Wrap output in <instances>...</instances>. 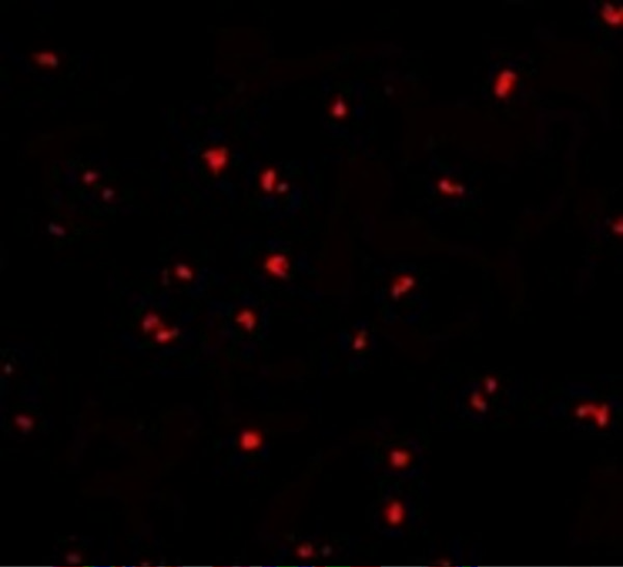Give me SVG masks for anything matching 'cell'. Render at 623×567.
I'll return each instance as SVG.
<instances>
[{"label":"cell","mask_w":623,"mask_h":567,"mask_svg":"<svg viewBox=\"0 0 623 567\" xmlns=\"http://www.w3.org/2000/svg\"><path fill=\"white\" fill-rule=\"evenodd\" d=\"M484 386H485V390L488 393H493L497 388V381L493 377H487L485 379Z\"/></svg>","instance_id":"cell-22"},{"label":"cell","mask_w":623,"mask_h":567,"mask_svg":"<svg viewBox=\"0 0 623 567\" xmlns=\"http://www.w3.org/2000/svg\"><path fill=\"white\" fill-rule=\"evenodd\" d=\"M518 80L517 74L510 70L504 69L497 74L493 83V94L498 99H507L515 88Z\"/></svg>","instance_id":"cell-2"},{"label":"cell","mask_w":623,"mask_h":567,"mask_svg":"<svg viewBox=\"0 0 623 567\" xmlns=\"http://www.w3.org/2000/svg\"><path fill=\"white\" fill-rule=\"evenodd\" d=\"M202 159L207 163L210 172L217 176L222 173L229 161V151L226 147H217L206 150L202 153Z\"/></svg>","instance_id":"cell-3"},{"label":"cell","mask_w":623,"mask_h":567,"mask_svg":"<svg viewBox=\"0 0 623 567\" xmlns=\"http://www.w3.org/2000/svg\"><path fill=\"white\" fill-rule=\"evenodd\" d=\"M240 447L244 451H256L263 442V438L260 432L256 430H246L240 436Z\"/></svg>","instance_id":"cell-7"},{"label":"cell","mask_w":623,"mask_h":567,"mask_svg":"<svg viewBox=\"0 0 623 567\" xmlns=\"http://www.w3.org/2000/svg\"><path fill=\"white\" fill-rule=\"evenodd\" d=\"M142 327L145 332H151L162 327L160 317L153 312H149L143 319Z\"/></svg>","instance_id":"cell-13"},{"label":"cell","mask_w":623,"mask_h":567,"mask_svg":"<svg viewBox=\"0 0 623 567\" xmlns=\"http://www.w3.org/2000/svg\"><path fill=\"white\" fill-rule=\"evenodd\" d=\"M276 175L272 168H268L261 175V186L266 192H271L275 186Z\"/></svg>","instance_id":"cell-15"},{"label":"cell","mask_w":623,"mask_h":567,"mask_svg":"<svg viewBox=\"0 0 623 567\" xmlns=\"http://www.w3.org/2000/svg\"><path fill=\"white\" fill-rule=\"evenodd\" d=\"M15 421H16V424H17L19 427H21V429H23V430H27V429H30L31 427H33V420L26 416H18L15 419Z\"/></svg>","instance_id":"cell-21"},{"label":"cell","mask_w":623,"mask_h":567,"mask_svg":"<svg viewBox=\"0 0 623 567\" xmlns=\"http://www.w3.org/2000/svg\"><path fill=\"white\" fill-rule=\"evenodd\" d=\"M471 405L478 411H485L487 409V403L480 393H474L472 395Z\"/></svg>","instance_id":"cell-17"},{"label":"cell","mask_w":623,"mask_h":567,"mask_svg":"<svg viewBox=\"0 0 623 567\" xmlns=\"http://www.w3.org/2000/svg\"><path fill=\"white\" fill-rule=\"evenodd\" d=\"M384 518L389 526H401L405 519V509L399 500H394L387 504L384 509Z\"/></svg>","instance_id":"cell-4"},{"label":"cell","mask_w":623,"mask_h":567,"mask_svg":"<svg viewBox=\"0 0 623 567\" xmlns=\"http://www.w3.org/2000/svg\"><path fill=\"white\" fill-rule=\"evenodd\" d=\"M367 345V333L366 331H360L354 338L353 341V348L357 351L363 350Z\"/></svg>","instance_id":"cell-19"},{"label":"cell","mask_w":623,"mask_h":567,"mask_svg":"<svg viewBox=\"0 0 623 567\" xmlns=\"http://www.w3.org/2000/svg\"><path fill=\"white\" fill-rule=\"evenodd\" d=\"M297 555L300 558L308 559L310 557H313V555H314V548H313V546H310L309 544H302L297 549Z\"/></svg>","instance_id":"cell-20"},{"label":"cell","mask_w":623,"mask_h":567,"mask_svg":"<svg viewBox=\"0 0 623 567\" xmlns=\"http://www.w3.org/2000/svg\"><path fill=\"white\" fill-rule=\"evenodd\" d=\"M439 188L441 192L448 195H460L463 193V187L460 184L452 182L449 178L442 179L439 182Z\"/></svg>","instance_id":"cell-11"},{"label":"cell","mask_w":623,"mask_h":567,"mask_svg":"<svg viewBox=\"0 0 623 567\" xmlns=\"http://www.w3.org/2000/svg\"><path fill=\"white\" fill-rule=\"evenodd\" d=\"M97 179H98V175L95 172H91V171L85 173L83 176V181L85 184H87V185H90V184L95 182Z\"/></svg>","instance_id":"cell-23"},{"label":"cell","mask_w":623,"mask_h":567,"mask_svg":"<svg viewBox=\"0 0 623 567\" xmlns=\"http://www.w3.org/2000/svg\"><path fill=\"white\" fill-rule=\"evenodd\" d=\"M175 274L177 275L178 279L182 281H190L193 278V272L191 268L183 263L178 264L175 267Z\"/></svg>","instance_id":"cell-16"},{"label":"cell","mask_w":623,"mask_h":567,"mask_svg":"<svg viewBox=\"0 0 623 567\" xmlns=\"http://www.w3.org/2000/svg\"><path fill=\"white\" fill-rule=\"evenodd\" d=\"M574 413L579 419L592 418L600 428L606 427L611 420V410L606 404L583 403L575 408Z\"/></svg>","instance_id":"cell-1"},{"label":"cell","mask_w":623,"mask_h":567,"mask_svg":"<svg viewBox=\"0 0 623 567\" xmlns=\"http://www.w3.org/2000/svg\"><path fill=\"white\" fill-rule=\"evenodd\" d=\"M414 279L412 277H409V275H403V277L397 279L392 288L393 297L399 298L401 295L407 293L409 289L414 286Z\"/></svg>","instance_id":"cell-10"},{"label":"cell","mask_w":623,"mask_h":567,"mask_svg":"<svg viewBox=\"0 0 623 567\" xmlns=\"http://www.w3.org/2000/svg\"><path fill=\"white\" fill-rule=\"evenodd\" d=\"M177 335H178L177 329H175V328H171L170 329V328H166V327L162 326L161 328L156 330L155 335H154V339L156 340V342H157V343L165 344V343H168L171 340H174Z\"/></svg>","instance_id":"cell-14"},{"label":"cell","mask_w":623,"mask_h":567,"mask_svg":"<svg viewBox=\"0 0 623 567\" xmlns=\"http://www.w3.org/2000/svg\"><path fill=\"white\" fill-rule=\"evenodd\" d=\"M33 60L40 67L50 69H55L59 63L57 55L50 51H41L33 54Z\"/></svg>","instance_id":"cell-9"},{"label":"cell","mask_w":623,"mask_h":567,"mask_svg":"<svg viewBox=\"0 0 623 567\" xmlns=\"http://www.w3.org/2000/svg\"><path fill=\"white\" fill-rule=\"evenodd\" d=\"M332 114L334 117L338 119H342L343 117H345L347 114V107H346L345 102L342 99H338L332 107Z\"/></svg>","instance_id":"cell-18"},{"label":"cell","mask_w":623,"mask_h":567,"mask_svg":"<svg viewBox=\"0 0 623 567\" xmlns=\"http://www.w3.org/2000/svg\"><path fill=\"white\" fill-rule=\"evenodd\" d=\"M265 269L274 277L277 278H286L288 274V260L283 255H273L269 257L266 262H265Z\"/></svg>","instance_id":"cell-5"},{"label":"cell","mask_w":623,"mask_h":567,"mask_svg":"<svg viewBox=\"0 0 623 567\" xmlns=\"http://www.w3.org/2000/svg\"><path fill=\"white\" fill-rule=\"evenodd\" d=\"M388 462L395 469H404L411 463V454L405 449H395L389 454Z\"/></svg>","instance_id":"cell-8"},{"label":"cell","mask_w":623,"mask_h":567,"mask_svg":"<svg viewBox=\"0 0 623 567\" xmlns=\"http://www.w3.org/2000/svg\"><path fill=\"white\" fill-rule=\"evenodd\" d=\"M236 321L246 330L251 331L256 327L257 319L251 310H243L236 316Z\"/></svg>","instance_id":"cell-12"},{"label":"cell","mask_w":623,"mask_h":567,"mask_svg":"<svg viewBox=\"0 0 623 567\" xmlns=\"http://www.w3.org/2000/svg\"><path fill=\"white\" fill-rule=\"evenodd\" d=\"M600 15L604 22L614 27L621 26L623 23L622 7H615L611 3H604L600 10Z\"/></svg>","instance_id":"cell-6"}]
</instances>
